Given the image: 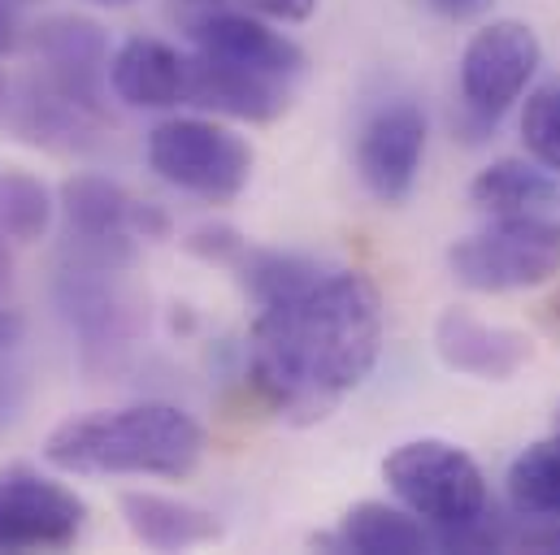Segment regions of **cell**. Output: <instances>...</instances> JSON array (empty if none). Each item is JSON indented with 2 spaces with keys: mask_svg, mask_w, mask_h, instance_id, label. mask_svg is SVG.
<instances>
[{
  "mask_svg": "<svg viewBox=\"0 0 560 555\" xmlns=\"http://www.w3.org/2000/svg\"><path fill=\"white\" fill-rule=\"evenodd\" d=\"M122 270H96V265H66L57 299L66 321L74 326L83 356L96 361L109 352H127L136 330H140V312L136 299L127 295V286L118 282Z\"/></svg>",
  "mask_w": 560,
  "mask_h": 555,
  "instance_id": "30bf717a",
  "label": "cell"
},
{
  "mask_svg": "<svg viewBox=\"0 0 560 555\" xmlns=\"http://www.w3.org/2000/svg\"><path fill=\"white\" fill-rule=\"evenodd\" d=\"M383 477H387L392 495L430 526L434 547L443 534L469 530L491 517L487 477H482L478 460L456 442H443V438L400 442L383 460Z\"/></svg>",
  "mask_w": 560,
  "mask_h": 555,
  "instance_id": "3957f363",
  "label": "cell"
},
{
  "mask_svg": "<svg viewBox=\"0 0 560 555\" xmlns=\"http://www.w3.org/2000/svg\"><path fill=\"white\" fill-rule=\"evenodd\" d=\"M196 4H209V0H196Z\"/></svg>",
  "mask_w": 560,
  "mask_h": 555,
  "instance_id": "f1b7e54d",
  "label": "cell"
},
{
  "mask_svg": "<svg viewBox=\"0 0 560 555\" xmlns=\"http://www.w3.org/2000/svg\"><path fill=\"white\" fill-rule=\"evenodd\" d=\"M18 48V17H13V4L0 0V57Z\"/></svg>",
  "mask_w": 560,
  "mask_h": 555,
  "instance_id": "d4e9b609",
  "label": "cell"
},
{
  "mask_svg": "<svg viewBox=\"0 0 560 555\" xmlns=\"http://www.w3.org/2000/svg\"><path fill=\"white\" fill-rule=\"evenodd\" d=\"M244 4L261 17H275V22H304L317 9V0H244Z\"/></svg>",
  "mask_w": 560,
  "mask_h": 555,
  "instance_id": "44dd1931",
  "label": "cell"
},
{
  "mask_svg": "<svg viewBox=\"0 0 560 555\" xmlns=\"http://www.w3.org/2000/svg\"><path fill=\"white\" fill-rule=\"evenodd\" d=\"M425 156V114L413 101H387L357 135V174L378 204H405Z\"/></svg>",
  "mask_w": 560,
  "mask_h": 555,
  "instance_id": "ba28073f",
  "label": "cell"
},
{
  "mask_svg": "<svg viewBox=\"0 0 560 555\" xmlns=\"http://www.w3.org/2000/svg\"><path fill=\"white\" fill-rule=\"evenodd\" d=\"M552 429H560V404H557V413H552Z\"/></svg>",
  "mask_w": 560,
  "mask_h": 555,
  "instance_id": "83f0119b",
  "label": "cell"
},
{
  "mask_svg": "<svg viewBox=\"0 0 560 555\" xmlns=\"http://www.w3.org/2000/svg\"><path fill=\"white\" fill-rule=\"evenodd\" d=\"M522 143L530 152V161L560 169V83L539 87L530 101H526V114H522Z\"/></svg>",
  "mask_w": 560,
  "mask_h": 555,
  "instance_id": "ffe728a7",
  "label": "cell"
},
{
  "mask_svg": "<svg viewBox=\"0 0 560 555\" xmlns=\"http://www.w3.org/2000/svg\"><path fill=\"white\" fill-rule=\"evenodd\" d=\"M313 543L357 555H421L434 547V534L409 508H392V504L365 499L343 517V526L335 534H322Z\"/></svg>",
  "mask_w": 560,
  "mask_h": 555,
  "instance_id": "2e32d148",
  "label": "cell"
},
{
  "mask_svg": "<svg viewBox=\"0 0 560 555\" xmlns=\"http://www.w3.org/2000/svg\"><path fill=\"white\" fill-rule=\"evenodd\" d=\"M148 165L170 187L226 204L253 178V147L209 118H170L148 135Z\"/></svg>",
  "mask_w": 560,
  "mask_h": 555,
  "instance_id": "5b68a950",
  "label": "cell"
},
{
  "mask_svg": "<svg viewBox=\"0 0 560 555\" xmlns=\"http://www.w3.org/2000/svg\"><path fill=\"white\" fill-rule=\"evenodd\" d=\"M522 547H530V552H560V517L552 526H544V530L522 534Z\"/></svg>",
  "mask_w": 560,
  "mask_h": 555,
  "instance_id": "603a6c76",
  "label": "cell"
},
{
  "mask_svg": "<svg viewBox=\"0 0 560 555\" xmlns=\"http://www.w3.org/2000/svg\"><path fill=\"white\" fill-rule=\"evenodd\" d=\"M447 270L469 291H530L560 274V222L544 213L495 217L447 248Z\"/></svg>",
  "mask_w": 560,
  "mask_h": 555,
  "instance_id": "277c9868",
  "label": "cell"
},
{
  "mask_svg": "<svg viewBox=\"0 0 560 555\" xmlns=\"http://www.w3.org/2000/svg\"><path fill=\"white\" fill-rule=\"evenodd\" d=\"M191 44H196V52L275 74L287 83H295L304 74V48L295 39L279 35V31H270L261 17H248V13H209V17H200L191 26Z\"/></svg>",
  "mask_w": 560,
  "mask_h": 555,
  "instance_id": "4fadbf2b",
  "label": "cell"
},
{
  "mask_svg": "<svg viewBox=\"0 0 560 555\" xmlns=\"http://www.w3.org/2000/svg\"><path fill=\"white\" fill-rule=\"evenodd\" d=\"M509 499L522 517H560V429L548 438L530 442L513 464H509Z\"/></svg>",
  "mask_w": 560,
  "mask_h": 555,
  "instance_id": "ac0fdd59",
  "label": "cell"
},
{
  "mask_svg": "<svg viewBox=\"0 0 560 555\" xmlns=\"http://www.w3.org/2000/svg\"><path fill=\"white\" fill-rule=\"evenodd\" d=\"M434 352L452 374L474 382H509L535 356V343L513 326H491L469 308H443L434 321Z\"/></svg>",
  "mask_w": 560,
  "mask_h": 555,
  "instance_id": "8fae6325",
  "label": "cell"
},
{
  "mask_svg": "<svg viewBox=\"0 0 560 555\" xmlns=\"http://www.w3.org/2000/svg\"><path fill=\"white\" fill-rule=\"evenodd\" d=\"M383 356V295L357 270H317L279 299L257 304L248 382L291 425L335 413Z\"/></svg>",
  "mask_w": 560,
  "mask_h": 555,
  "instance_id": "6da1fadb",
  "label": "cell"
},
{
  "mask_svg": "<svg viewBox=\"0 0 560 555\" xmlns=\"http://www.w3.org/2000/svg\"><path fill=\"white\" fill-rule=\"evenodd\" d=\"M92 4H109V9H118V4H131V0H92Z\"/></svg>",
  "mask_w": 560,
  "mask_h": 555,
  "instance_id": "4316f807",
  "label": "cell"
},
{
  "mask_svg": "<svg viewBox=\"0 0 560 555\" xmlns=\"http://www.w3.org/2000/svg\"><path fill=\"white\" fill-rule=\"evenodd\" d=\"M39 79L66 96L70 105L105 118V83H109V39L88 17H48L35 26Z\"/></svg>",
  "mask_w": 560,
  "mask_h": 555,
  "instance_id": "9c48e42d",
  "label": "cell"
},
{
  "mask_svg": "<svg viewBox=\"0 0 560 555\" xmlns=\"http://www.w3.org/2000/svg\"><path fill=\"white\" fill-rule=\"evenodd\" d=\"M469 204H478L491 217L544 213L548 204H557V178L539 161L504 156V161H491L487 169H478V178L469 182Z\"/></svg>",
  "mask_w": 560,
  "mask_h": 555,
  "instance_id": "e0dca14e",
  "label": "cell"
},
{
  "mask_svg": "<svg viewBox=\"0 0 560 555\" xmlns=\"http://www.w3.org/2000/svg\"><path fill=\"white\" fill-rule=\"evenodd\" d=\"M421 4H430L447 22H469V17H478V13L491 9V0H421Z\"/></svg>",
  "mask_w": 560,
  "mask_h": 555,
  "instance_id": "7402d4cb",
  "label": "cell"
},
{
  "mask_svg": "<svg viewBox=\"0 0 560 555\" xmlns=\"http://www.w3.org/2000/svg\"><path fill=\"white\" fill-rule=\"evenodd\" d=\"M205 429L174 404L101 409L61 421L44 438V460L74 477H191Z\"/></svg>",
  "mask_w": 560,
  "mask_h": 555,
  "instance_id": "7a4b0ae2",
  "label": "cell"
},
{
  "mask_svg": "<svg viewBox=\"0 0 560 555\" xmlns=\"http://www.w3.org/2000/svg\"><path fill=\"white\" fill-rule=\"evenodd\" d=\"M109 87L131 109L187 105V57L165 39H127L109 61Z\"/></svg>",
  "mask_w": 560,
  "mask_h": 555,
  "instance_id": "5bb4252c",
  "label": "cell"
},
{
  "mask_svg": "<svg viewBox=\"0 0 560 555\" xmlns=\"http://www.w3.org/2000/svg\"><path fill=\"white\" fill-rule=\"evenodd\" d=\"M544 61L539 35L517 22V17H500L491 26H482L460 57V101H465V131L487 135L509 109L513 101H522L526 83L535 79Z\"/></svg>",
  "mask_w": 560,
  "mask_h": 555,
  "instance_id": "8992f818",
  "label": "cell"
},
{
  "mask_svg": "<svg viewBox=\"0 0 560 555\" xmlns=\"http://www.w3.org/2000/svg\"><path fill=\"white\" fill-rule=\"evenodd\" d=\"M187 105L222 114V118H240V122H275L291 105V83L209 57V52H191L187 57Z\"/></svg>",
  "mask_w": 560,
  "mask_h": 555,
  "instance_id": "7c38bea8",
  "label": "cell"
},
{
  "mask_svg": "<svg viewBox=\"0 0 560 555\" xmlns=\"http://www.w3.org/2000/svg\"><path fill=\"white\" fill-rule=\"evenodd\" d=\"M52 213H57V204L35 174H26V169L0 174V222H4V235L13 244L44 239V231L52 226Z\"/></svg>",
  "mask_w": 560,
  "mask_h": 555,
  "instance_id": "d6986e66",
  "label": "cell"
},
{
  "mask_svg": "<svg viewBox=\"0 0 560 555\" xmlns=\"http://www.w3.org/2000/svg\"><path fill=\"white\" fill-rule=\"evenodd\" d=\"M118 504H122L127 530L152 552H187V547H209L222 539L218 517L196 504L152 495V491H127Z\"/></svg>",
  "mask_w": 560,
  "mask_h": 555,
  "instance_id": "9a60e30c",
  "label": "cell"
},
{
  "mask_svg": "<svg viewBox=\"0 0 560 555\" xmlns=\"http://www.w3.org/2000/svg\"><path fill=\"white\" fill-rule=\"evenodd\" d=\"M88 504L31 464L0 469V552H66L79 543Z\"/></svg>",
  "mask_w": 560,
  "mask_h": 555,
  "instance_id": "52a82bcc",
  "label": "cell"
},
{
  "mask_svg": "<svg viewBox=\"0 0 560 555\" xmlns=\"http://www.w3.org/2000/svg\"><path fill=\"white\" fill-rule=\"evenodd\" d=\"M9 109V83H4V74H0V114Z\"/></svg>",
  "mask_w": 560,
  "mask_h": 555,
  "instance_id": "484cf974",
  "label": "cell"
},
{
  "mask_svg": "<svg viewBox=\"0 0 560 555\" xmlns=\"http://www.w3.org/2000/svg\"><path fill=\"white\" fill-rule=\"evenodd\" d=\"M18 334H22V312H18V308H9V304H4V295H0V347H13V343H18Z\"/></svg>",
  "mask_w": 560,
  "mask_h": 555,
  "instance_id": "cb8c5ba5",
  "label": "cell"
}]
</instances>
